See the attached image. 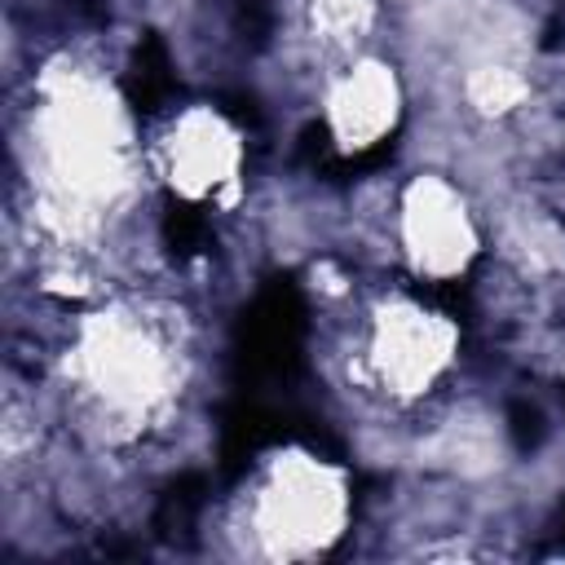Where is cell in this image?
Returning a JSON list of instances; mask_svg holds the SVG:
<instances>
[{"mask_svg":"<svg viewBox=\"0 0 565 565\" xmlns=\"http://www.w3.org/2000/svg\"><path fill=\"white\" fill-rule=\"evenodd\" d=\"M154 168L168 190L185 203L225 199L243 185V137L212 106H185L168 119L154 141Z\"/></svg>","mask_w":565,"mask_h":565,"instance_id":"5b68a950","label":"cell"},{"mask_svg":"<svg viewBox=\"0 0 565 565\" xmlns=\"http://www.w3.org/2000/svg\"><path fill=\"white\" fill-rule=\"evenodd\" d=\"M353 516V490L344 468L309 450H278L243 499V530L252 552L274 561H300L327 552Z\"/></svg>","mask_w":565,"mask_h":565,"instance_id":"7a4b0ae2","label":"cell"},{"mask_svg":"<svg viewBox=\"0 0 565 565\" xmlns=\"http://www.w3.org/2000/svg\"><path fill=\"white\" fill-rule=\"evenodd\" d=\"M57 375L75 415L102 446H128L159 424L185 384V344L172 309L150 300H106L75 318L57 353Z\"/></svg>","mask_w":565,"mask_h":565,"instance_id":"6da1fadb","label":"cell"},{"mask_svg":"<svg viewBox=\"0 0 565 565\" xmlns=\"http://www.w3.org/2000/svg\"><path fill=\"white\" fill-rule=\"evenodd\" d=\"M393 243L415 278L450 282L481 256V225L455 181L415 172L393 199Z\"/></svg>","mask_w":565,"mask_h":565,"instance_id":"277c9868","label":"cell"},{"mask_svg":"<svg viewBox=\"0 0 565 565\" xmlns=\"http://www.w3.org/2000/svg\"><path fill=\"white\" fill-rule=\"evenodd\" d=\"M296 26L305 35V44L322 57H331L335 66L366 53L362 44L375 31V0H296Z\"/></svg>","mask_w":565,"mask_h":565,"instance_id":"52a82bcc","label":"cell"},{"mask_svg":"<svg viewBox=\"0 0 565 565\" xmlns=\"http://www.w3.org/2000/svg\"><path fill=\"white\" fill-rule=\"evenodd\" d=\"M402 106H406L402 75L380 53H358L340 62L322 88V119L344 154H362L384 137H393L402 124Z\"/></svg>","mask_w":565,"mask_h":565,"instance_id":"8992f818","label":"cell"},{"mask_svg":"<svg viewBox=\"0 0 565 565\" xmlns=\"http://www.w3.org/2000/svg\"><path fill=\"white\" fill-rule=\"evenodd\" d=\"M459 358V327L415 296H384L353 331V375L393 406L428 397Z\"/></svg>","mask_w":565,"mask_h":565,"instance_id":"3957f363","label":"cell"},{"mask_svg":"<svg viewBox=\"0 0 565 565\" xmlns=\"http://www.w3.org/2000/svg\"><path fill=\"white\" fill-rule=\"evenodd\" d=\"M463 102L486 119H508L530 102V84L516 66L490 57V62H477L463 75Z\"/></svg>","mask_w":565,"mask_h":565,"instance_id":"ba28073f","label":"cell"}]
</instances>
